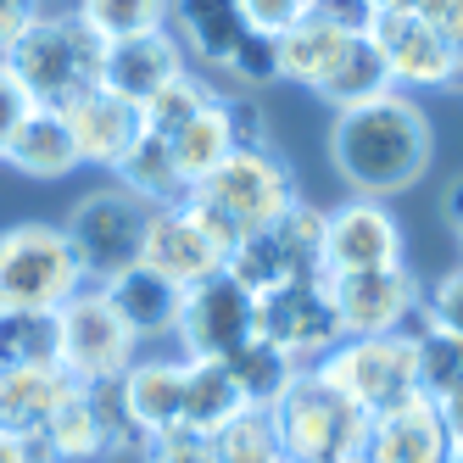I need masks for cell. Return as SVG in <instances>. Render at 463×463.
<instances>
[{
	"instance_id": "7",
	"label": "cell",
	"mask_w": 463,
	"mask_h": 463,
	"mask_svg": "<svg viewBox=\"0 0 463 463\" xmlns=\"http://www.w3.org/2000/svg\"><path fill=\"white\" fill-rule=\"evenodd\" d=\"M195 202H207L235 235H251V229H269L279 223L302 195H296V179L290 168L269 151V146H257V151H229L218 168L202 179V184H190Z\"/></svg>"
},
{
	"instance_id": "16",
	"label": "cell",
	"mask_w": 463,
	"mask_h": 463,
	"mask_svg": "<svg viewBox=\"0 0 463 463\" xmlns=\"http://www.w3.org/2000/svg\"><path fill=\"white\" fill-rule=\"evenodd\" d=\"M61 118H68V135L79 146V162H90V168H118V156L135 146L140 135V107L123 101V95L112 90H79L68 107H56Z\"/></svg>"
},
{
	"instance_id": "11",
	"label": "cell",
	"mask_w": 463,
	"mask_h": 463,
	"mask_svg": "<svg viewBox=\"0 0 463 463\" xmlns=\"http://www.w3.org/2000/svg\"><path fill=\"white\" fill-rule=\"evenodd\" d=\"M257 335L274 341L279 352H290L296 363H318L335 341H346L335 302H329V274L290 279L269 296H257Z\"/></svg>"
},
{
	"instance_id": "2",
	"label": "cell",
	"mask_w": 463,
	"mask_h": 463,
	"mask_svg": "<svg viewBox=\"0 0 463 463\" xmlns=\"http://www.w3.org/2000/svg\"><path fill=\"white\" fill-rule=\"evenodd\" d=\"M0 61L17 73V84L28 90L34 107H68L79 90L101 84L107 40L79 12H45Z\"/></svg>"
},
{
	"instance_id": "24",
	"label": "cell",
	"mask_w": 463,
	"mask_h": 463,
	"mask_svg": "<svg viewBox=\"0 0 463 463\" xmlns=\"http://www.w3.org/2000/svg\"><path fill=\"white\" fill-rule=\"evenodd\" d=\"M168 151H174V168H179V179H184V190L190 184H202L218 162L235 151V123H229V95H213V101L195 112L179 135L168 140Z\"/></svg>"
},
{
	"instance_id": "1",
	"label": "cell",
	"mask_w": 463,
	"mask_h": 463,
	"mask_svg": "<svg viewBox=\"0 0 463 463\" xmlns=\"http://www.w3.org/2000/svg\"><path fill=\"white\" fill-rule=\"evenodd\" d=\"M329 162L357 195H385L408 190L430 168V118L419 101H408L402 90L380 95V101L346 107L329 123Z\"/></svg>"
},
{
	"instance_id": "23",
	"label": "cell",
	"mask_w": 463,
	"mask_h": 463,
	"mask_svg": "<svg viewBox=\"0 0 463 463\" xmlns=\"http://www.w3.org/2000/svg\"><path fill=\"white\" fill-rule=\"evenodd\" d=\"M391 90H396V79H391L385 56H380V45H374L369 34L346 40L341 56H335V68L313 84V95H318L324 107H335V112L363 107V101H380V95H391Z\"/></svg>"
},
{
	"instance_id": "33",
	"label": "cell",
	"mask_w": 463,
	"mask_h": 463,
	"mask_svg": "<svg viewBox=\"0 0 463 463\" xmlns=\"http://www.w3.org/2000/svg\"><path fill=\"white\" fill-rule=\"evenodd\" d=\"M56 363V313H0V369H40Z\"/></svg>"
},
{
	"instance_id": "12",
	"label": "cell",
	"mask_w": 463,
	"mask_h": 463,
	"mask_svg": "<svg viewBox=\"0 0 463 463\" xmlns=\"http://www.w3.org/2000/svg\"><path fill=\"white\" fill-rule=\"evenodd\" d=\"M402 262V223L374 195H352L324 213V274H363Z\"/></svg>"
},
{
	"instance_id": "40",
	"label": "cell",
	"mask_w": 463,
	"mask_h": 463,
	"mask_svg": "<svg viewBox=\"0 0 463 463\" xmlns=\"http://www.w3.org/2000/svg\"><path fill=\"white\" fill-rule=\"evenodd\" d=\"M34 112V101H28V90L17 84V73L0 61V156H6V146H12V135H17V123Z\"/></svg>"
},
{
	"instance_id": "30",
	"label": "cell",
	"mask_w": 463,
	"mask_h": 463,
	"mask_svg": "<svg viewBox=\"0 0 463 463\" xmlns=\"http://www.w3.org/2000/svg\"><path fill=\"white\" fill-rule=\"evenodd\" d=\"M45 441L61 463H95V458H112V436H107V424L101 413H95L90 402V391L79 385L68 402L56 408V419L45 424Z\"/></svg>"
},
{
	"instance_id": "8",
	"label": "cell",
	"mask_w": 463,
	"mask_h": 463,
	"mask_svg": "<svg viewBox=\"0 0 463 463\" xmlns=\"http://www.w3.org/2000/svg\"><path fill=\"white\" fill-rule=\"evenodd\" d=\"M146 223H151V207L140 195H128L123 184L90 190L68 213V223H61V235H68V246L79 257L84 285H107L112 274L135 269L140 246H146Z\"/></svg>"
},
{
	"instance_id": "22",
	"label": "cell",
	"mask_w": 463,
	"mask_h": 463,
	"mask_svg": "<svg viewBox=\"0 0 463 463\" xmlns=\"http://www.w3.org/2000/svg\"><path fill=\"white\" fill-rule=\"evenodd\" d=\"M0 162H12V168L28 174V179H68L73 168H84L79 146L68 135V118H61L56 107H34V112H28L17 123V135H12V146H6Z\"/></svg>"
},
{
	"instance_id": "34",
	"label": "cell",
	"mask_w": 463,
	"mask_h": 463,
	"mask_svg": "<svg viewBox=\"0 0 463 463\" xmlns=\"http://www.w3.org/2000/svg\"><path fill=\"white\" fill-rule=\"evenodd\" d=\"M168 6L174 0H79V17L112 45V40H135V34H151V28H168Z\"/></svg>"
},
{
	"instance_id": "44",
	"label": "cell",
	"mask_w": 463,
	"mask_h": 463,
	"mask_svg": "<svg viewBox=\"0 0 463 463\" xmlns=\"http://www.w3.org/2000/svg\"><path fill=\"white\" fill-rule=\"evenodd\" d=\"M380 12H408V17H430V23H436L441 0H380Z\"/></svg>"
},
{
	"instance_id": "28",
	"label": "cell",
	"mask_w": 463,
	"mask_h": 463,
	"mask_svg": "<svg viewBox=\"0 0 463 463\" xmlns=\"http://www.w3.org/2000/svg\"><path fill=\"white\" fill-rule=\"evenodd\" d=\"M118 184L128 190V195H140L146 207H168V202H179L184 195V179H179V168H174V151H168V140L162 135H135V146H128L123 156H118Z\"/></svg>"
},
{
	"instance_id": "3",
	"label": "cell",
	"mask_w": 463,
	"mask_h": 463,
	"mask_svg": "<svg viewBox=\"0 0 463 463\" xmlns=\"http://www.w3.org/2000/svg\"><path fill=\"white\" fill-rule=\"evenodd\" d=\"M313 369L335 385L363 419H380L391 408H402L408 396H419V352L413 335H346L335 341Z\"/></svg>"
},
{
	"instance_id": "41",
	"label": "cell",
	"mask_w": 463,
	"mask_h": 463,
	"mask_svg": "<svg viewBox=\"0 0 463 463\" xmlns=\"http://www.w3.org/2000/svg\"><path fill=\"white\" fill-rule=\"evenodd\" d=\"M40 17H45L40 0H0V56H6Z\"/></svg>"
},
{
	"instance_id": "10",
	"label": "cell",
	"mask_w": 463,
	"mask_h": 463,
	"mask_svg": "<svg viewBox=\"0 0 463 463\" xmlns=\"http://www.w3.org/2000/svg\"><path fill=\"white\" fill-rule=\"evenodd\" d=\"M174 335H179L184 357L229 363V357H235V352L257 335V296L218 269V274H207V279L184 285Z\"/></svg>"
},
{
	"instance_id": "35",
	"label": "cell",
	"mask_w": 463,
	"mask_h": 463,
	"mask_svg": "<svg viewBox=\"0 0 463 463\" xmlns=\"http://www.w3.org/2000/svg\"><path fill=\"white\" fill-rule=\"evenodd\" d=\"M213 84H202V79H195L190 68L174 79V84H162L156 95H151V101L140 107V128H146V135H162V140H174L179 135V128L195 118V112H202L207 101H213Z\"/></svg>"
},
{
	"instance_id": "15",
	"label": "cell",
	"mask_w": 463,
	"mask_h": 463,
	"mask_svg": "<svg viewBox=\"0 0 463 463\" xmlns=\"http://www.w3.org/2000/svg\"><path fill=\"white\" fill-rule=\"evenodd\" d=\"M369 40L380 45L385 68L396 79V90H441L447 68H452V40L441 34L430 17H408V12H380Z\"/></svg>"
},
{
	"instance_id": "17",
	"label": "cell",
	"mask_w": 463,
	"mask_h": 463,
	"mask_svg": "<svg viewBox=\"0 0 463 463\" xmlns=\"http://www.w3.org/2000/svg\"><path fill=\"white\" fill-rule=\"evenodd\" d=\"M184 73V45L168 34V28H151V34L135 40H112L107 61H101V90L123 95V101L146 107L162 84H174Z\"/></svg>"
},
{
	"instance_id": "29",
	"label": "cell",
	"mask_w": 463,
	"mask_h": 463,
	"mask_svg": "<svg viewBox=\"0 0 463 463\" xmlns=\"http://www.w3.org/2000/svg\"><path fill=\"white\" fill-rule=\"evenodd\" d=\"M408 324L413 329H402V335H413V352H419V391L430 402H452L463 391V335L424 324V313H413Z\"/></svg>"
},
{
	"instance_id": "38",
	"label": "cell",
	"mask_w": 463,
	"mask_h": 463,
	"mask_svg": "<svg viewBox=\"0 0 463 463\" xmlns=\"http://www.w3.org/2000/svg\"><path fill=\"white\" fill-rule=\"evenodd\" d=\"M307 17H318V23H329V28H341V34L357 40V34H369V28H374L380 0H313Z\"/></svg>"
},
{
	"instance_id": "27",
	"label": "cell",
	"mask_w": 463,
	"mask_h": 463,
	"mask_svg": "<svg viewBox=\"0 0 463 463\" xmlns=\"http://www.w3.org/2000/svg\"><path fill=\"white\" fill-rule=\"evenodd\" d=\"M229 369V380H235V391H241V402L246 408H262L269 413L279 396L296 385V374H302V363H296L290 352H279L274 341H262V335H251L235 357L223 363Z\"/></svg>"
},
{
	"instance_id": "18",
	"label": "cell",
	"mask_w": 463,
	"mask_h": 463,
	"mask_svg": "<svg viewBox=\"0 0 463 463\" xmlns=\"http://www.w3.org/2000/svg\"><path fill=\"white\" fill-rule=\"evenodd\" d=\"M363 458H369V463H447L441 408L419 391V396H408L402 408H391V413L369 419Z\"/></svg>"
},
{
	"instance_id": "36",
	"label": "cell",
	"mask_w": 463,
	"mask_h": 463,
	"mask_svg": "<svg viewBox=\"0 0 463 463\" xmlns=\"http://www.w3.org/2000/svg\"><path fill=\"white\" fill-rule=\"evenodd\" d=\"M223 73H235L246 90H269V84H279V40H274V34H257V28H246L241 45L229 51Z\"/></svg>"
},
{
	"instance_id": "45",
	"label": "cell",
	"mask_w": 463,
	"mask_h": 463,
	"mask_svg": "<svg viewBox=\"0 0 463 463\" xmlns=\"http://www.w3.org/2000/svg\"><path fill=\"white\" fill-rule=\"evenodd\" d=\"M441 213H447V223L463 235V179H452L447 184V195H441Z\"/></svg>"
},
{
	"instance_id": "20",
	"label": "cell",
	"mask_w": 463,
	"mask_h": 463,
	"mask_svg": "<svg viewBox=\"0 0 463 463\" xmlns=\"http://www.w3.org/2000/svg\"><path fill=\"white\" fill-rule=\"evenodd\" d=\"M79 391V380L61 363H40V369H0V430L12 436H45L56 408Z\"/></svg>"
},
{
	"instance_id": "37",
	"label": "cell",
	"mask_w": 463,
	"mask_h": 463,
	"mask_svg": "<svg viewBox=\"0 0 463 463\" xmlns=\"http://www.w3.org/2000/svg\"><path fill=\"white\" fill-rule=\"evenodd\" d=\"M419 313H424V324L463 335V262H458L452 274H441L436 285H430V296L419 302Z\"/></svg>"
},
{
	"instance_id": "21",
	"label": "cell",
	"mask_w": 463,
	"mask_h": 463,
	"mask_svg": "<svg viewBox=\"0 0 463 463\" xmlns=\"http://www.w3.org/2000/svg\"><path fill=\"white\" fill-rule=\"evenodd\" d=\"M107 302L118 307V318L135 329V335H174V318H179V285L174 279H162L156 269H146V262H135V269H123L112 274L107 285Z\"/></svg>"
},
{
	"instance_id": "43",
	"label": "cell",
	"mask_w": 463,
	"mask_h": 463,
	"mask_svg": "<svg viewBox=\"0 0 463 463\" xmlns=\"http://www.w3.org/2000/svg\"><path fill=\"white\" fill-rule=\"evenodd\" d=\"M436 408H441V430H447V463H463V391Z\"/></svg>"
},
{
	"instance_id": "46",
	"label": "cell",
	"mask_w": 463,
	"mask_h": 463,
	"mask_svg": "<svg viewBox=\"0 0 463 463\" xmlns=\"http://www.w3.org/2000/svg\"><path fill=\"white\" fill-rule=\"evenodd\" d=\"M458 241H463V235H458Z\"/></svg>"
},
{
	"instance_id": "13",
	"label": "cell",
	"mask_w": 463,
	"mask_h": 463,
	"mask_svg": "<svg viewBox=\"0 0 463 463\" xmlns=\"http://www.w3.org/2000/svg\"><path fill=\"white\" fill-rule=\"evenodd\" d=\"M329 302H335L341 335H396L419 313L413 274L396 269H363V274H329Z\"/></svg>"
},
{
	"instance_id": "25",
	"label": "cell",
	"mask_w": 463,
	"mask_h": 463,
	"mask_svg": "<svg viewBox=\"0 0 463 463\" xmlns=\"http://www.w3.org/2000/svg\"><path fill=\"white\" fill-rule=\"evenodd\" d=\"M168 23H179L184 51H195L202 61H213V68H223L229 51H235L241 34H246L241 0H174Z\"/></svg>"
},
{
	"instance_id": "42",
	"label": "cell",
	"mask_w": 463,
	"mask_h": 463,
	"mask_svg": "<svg viewBox=\"0 0 463 463\" xmlns=\"http://www.w3.org/2000/svg\"><path fill=\"white\" fill-rule=\"evenodd\" d=\"M0 463H61L51 452L45 436H12V430H0Z\"/></svg>"
},
{
	"instance_id": "6",
	"label": "cell",
	"mask_w": 463,
	"mask_h": 463,
	"mask_svg": "<svg viewBox=\"0 0 463 463\" xmlns=\"http://www.w3.org/2000/svg\"><path fill=\"white\" fill-rule=\"evenodd\" d=\"M223 274L235 285H246L251 296H269V290H279L290 279L324 274V213L296 202L279 223L241 235L223 257Z\"/></svg>"
},
{
	"instance_id": "19",
	"label": "cell",
	"mask_w": 463,
	"mask_h": 463,
	"mask_svg": "<svg viewBox=\"0 0 463 463\" xmlns=\"http://www.w3.org/2000/svg\"><path fill=\"white\" fill-rule=\"evenodd\" d=\"M123 408H128V419H135V430L146 441L179 430V413H184V357H135L123 369Z\"/></svg>"
},
{
	"instance_id": "4",
	"label": "cell",
	"mask_w": 463,
	"mask_h": 463,
	"mask_svg": "<svg viewBox=\"0 0 463 463\" xmlns=\"http://www.w3.org/2000/svg\"><path fill=\"white\" fill-rule=\"evenodd\" d=\"M269 413H274V430H279L285 463H341L369 436V419H363L318 369L296 374V385Z\"/></svg>"
},
{
	"instance_id": "9",
	"label": "cell",
	"mask_w": 463,
	"mask_h": 463,
	"mask_svg": "<svg viewBox=\"0 0 463 463\" xmlns=\"http://www.w3.org/2000/svg\"><path fill=\"white\" fill-rule=\"evenodd\" d=\"M135 346H140V335L118 318V307L107 302L101 285H84L56 307V363L79 385L118 380L135 363Z\"/></svg>"
},
{
	"instance_id": "14",
	"label": "cell",
	"mask_w": 463,
	"mask_h": 463,
	"mask_svg": "<svg viewBox=\"0 0 463 463\" xmlns=\"http://www.w3.org/2000/svg\"><path fill=\"white\" fill-rule=\"evenodd\" d=\"M223 257H229V246L190 213L184 195H179V202H168V207H151L146 246H140V262H146V269H156L162 279H174V285L184 290V285H195V279L218 274Z\"/></svg>"
},
{
	"instance_id": "26",
	"label": "cell",
	"mask_w": 463,
	"mask_h": 463,
	"mask_svg": "<svg viewBox=\"0 0 463 463\" xmlns=\"http://www.w3.org/2000/svg\"><path fill=\"white\" fill-rule=\"evenodd\" d=\"M235 413H246L235 380H229L223 363H207V357H184V413H179V430H195V436H213L223 430Z\"/></svg>"
},
{
	"instance_id": "31",
	"label": "cell",
	"mask_w": 463,
	"mask_h": 463,
	"mask_svg": "<svg viewBox=\"0 0 463 463\" xmlns=\"http://www.w3.org/2000/svg\"><path fill=\"white\" fill-rule=\"evenodd\" d=\"M346 40L352 34H341V28H329L318 17H302L296 28H285V34H279V79L313 90L329 68H335V56H341Z\"/></svg>"
},
{
	"instance_id": "32",
	"label": "cell",
	"mask_w": 463,
	"mask_h": 463,
	"mask_svg": "<svg viewBox=\"0 0 463 463\" xmlns=\"http://www.w3.org/2000/svg\"><path fill=\"white\" fill-rule=\"evenodd\" d=\"M207 441H213V463H285L274 413H262V408L235 413L223 430H213Z\"/></svg>"
},
{
	"instance_id": "39",
	"label": "cell",
	"mask_w": 463,
	"mask_h": 463,
	"mask_svg": "<svg viewBox=\"0 0 463 463\" xmlns=\"http://www.w3.org/2000/svg\"><path fill=\"white\" fill-rule=\"evenodd\" d=\"M307 6L313 0H241V17H246V28H257V34H285V28H296L307 17Z\"/></svg>"
},
{
	"instance_id": "5",
	"label": "cell",
	"mask_w": 463,
	"mask_h": 463,
	"mask_svg": "<svg viewBox=\"0 0 463 463\" xmlns=\"http://www.w3.org/2000/svg\"><path fill=\"white\" fill-rule=\"evenodd\" d=\"M73 290H84V274L61 223L0 229V313H56Z\"/></svg>"
}]
</instances>
